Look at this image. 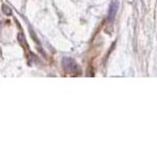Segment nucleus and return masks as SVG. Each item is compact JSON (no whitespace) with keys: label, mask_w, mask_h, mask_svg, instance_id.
<instances>
[{"label":"nucleus","mask_w":157,"mask_h":147,"mask_svg":"<svg viewBox=\"0 0 157 147\" xmlns=\"http://www.w3.org/2000/svg\"><path fill=\"white\" fill-rule=\"evenodd\" d=\"M117 9H118V5L115 1H113L110 4V7H109V18L113 19L115 17V14L117 12Z\"/></svg>","instance_id":"obj_2"},{"label":"nucleus","mask_w":157,"mask_h":147,"mask_svg":"<svg viewBox=\"0 0 157 147\" xmlns=\"http://www.w3.org/2000/svg\"><path fill=\"white\" fill-rule=\"evenodd\" d=\"M62 65L65 72L71 74V75H76L78 72H80V68H78V64L76 61L72 58L69 57H64L62 60Z\"/></svg>","instance_id":"obj_1"}]
</instances>
